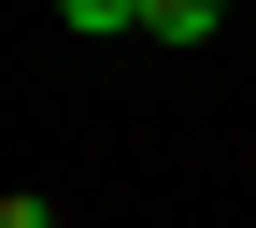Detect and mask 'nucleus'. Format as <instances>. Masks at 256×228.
I'll return each instance as SVG.
<instances>
[{
	"label": "nucleus",
	"mask_w": 256,
	"mask_h": 228,
	"mask_svg": "<svg viewBox=\"0 0 256 228\" xmlns=\"http://www.w3.org/2000/svg\"><path fill=\"white\" fill-rule=\"evenodd\" d=\"M228 0H142V43H214Z\"/></svg>",
	"instance_id": "1"
},
{
	"label": "nucleus",
	"mask_w": 256,
	"mask_h": 228,
	"mask_svg": "<svg viewBox=\"0 0 256 228\" xmlns=\"http://www.w3.org/2000/svg\"><path fill=\"white\" fill-rule=\"evenodd\" d=\"M57 15H72L86 43H114V29H142V0H57Z\"/></svg>",
	"instance_id": "2"
},
{
	"label": "nucleus",
	"mask_w": 256,
	"mask_h": 228,
	"mask_svg": "<svg viewBox=\"0 0 256 228\" xmlns=\"http://www.w3.org/2000/svg\"><path fill=\"white\" fill-rule=\"evenodd\" d=\"M0 228H57V214H43V200H28V185H0Z\"/></svg>",
	"instance_id": "3"
}]
</instances>
